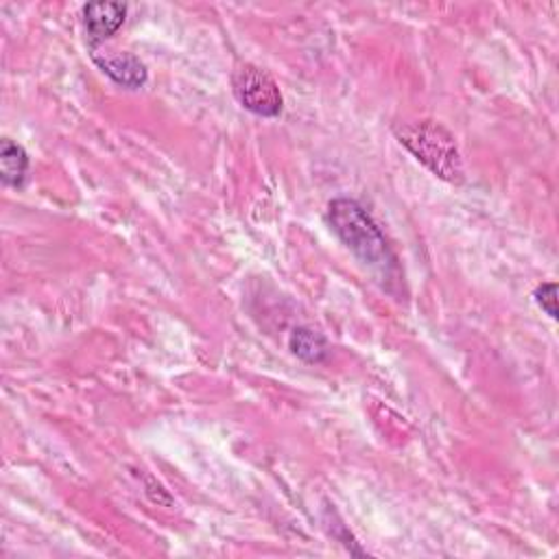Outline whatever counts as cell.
<instances>
[{"label":"cell","mask_w":559,"mask_h":559,"mask_svg":"<svg viewBox=\"0 0 559 559\" xmlns=\"http://www.w3.org/2000/svg\"><path fill=\"white\" fill-rule=\"evenodd\" d=\"M29 173V156L25 147L14 143L12 138H5L0 143V180L5 186L23 188Z\"/></svg>","instance_id":"obj_6"},{"label":"cell","mask_w":559,"mask_h":559,"mask_svg":"<svg viewBox=\"0 0 559 559\" xmlns=\"http://www.w3.org/2000/svg\"><path fill=\"white\" fill-rule=\"evenodd\" d=\"M328 223L339 240L369 269L391 277L398 269V258L391 251L382 230L369 212L354 199L341 197L328 206Z\"/></svg>","instance_id":"obj_1"},{"label":"cell","mask_w":559,"mask_h":559,"mask_svg":"<svg viewBox=\"0 0 559 559\" xmlns=\"http://www.w3.org/2000/svg\"><path fill=\"white\" fill-rule=\"evenodd\" d=\"M127 5L122 3H88L83 8V25L90 51H96L99 44L109 40L125 23Z\"/></svg>","instance_id":"obj_5"},{"label":"cell","mask_w":559,"mask_h":559,"mask_svg":"<svg viewBox=\"0 0 559 559\" xmlns=\"http://www.w3.org/2000/svg\"><path fill=\"white\" fill-rule=\"evenodd\" d=\"M291 352L307 363H324L328 359V341L313 328H296L289 337Z\"/></svg>","instance_id":"obj_7"},{"label":"cell","mask_w":559,"mask_h":559,"mask_svg":"<svg viewBox=\"0 0 559 559\" xmlns=\"http://www.w3.org/2000/svg\"><path fill=\"white\" fill-rule=\"evenodd\" d=\"M537 307L550 317L557 320V285L555 283H542L533 294Z\"/></svg>","instance_id":"obj_8"},{"label":"cell","mask_w":559,"mask_h":559,"mask_svg":"<svg viewBox=\"0 0 559 559\" xmlns=\"http://www.w3.org/2000/svg\"><path fill=\"white\" fill-rule=\"evenodd\" d=\"M232 90L240 107L256 116L273 118L283 112L285 99L283 92H280V86L269 73L258 66L240 64L232 73Z\"/></svg>","instance_id":"obj_3"},{"label":"cell","mask_w":559,"mask_h":559,"mask_svg":"<svg viewBox=\"0 0 559 559\" xmlns=\"http://www.w3.org/2000/svg\"><path fill=\"white\" fill-rule=\"evenodd\" d=\"M395 138L417 162L448 184H464L466 171L455 135L435 120H415L398 125Z\"/></svg>","instance_id":"obj_2"},{"label":"cell","mask_w":559,"mask_h":559,"mask_svg":"<svg viewBox=\"0 0 559 559\" xmlns=\"http://www.w3.org/2000/svg\"><path fill=\"white\" fill-rule=\"evenodd\" d=\"M92 62L118 86L127 90L143 88L150 79L147 66L131 53H99L92 51Z\"/></svg>","instance_id":"obj_4"}]
</instances>
